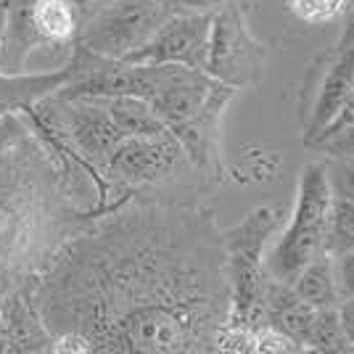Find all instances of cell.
<instances>
[{"label":"cell","mask_w":354,"mask_h":354,"mask_svg":"<svg viewBox=\"0 0 354 354\" xmlns=\"http://www.w3.org/2000/svg\"><path fill=\"white\" fill-rule=\"evenodd\" d=\"M53 352H220L225 238L196 198H130L69 238L30 288Z\"/></svg>","instance_id":"1"},{"label":"cell","mask_w":354,"mask_h":354,"mask_svg":"<svg viewBox=\"0 0 354 354\" xmlns=\"http://www.w3.org/2000/svg\"><path fill=\"white\" fill-rule=\"evenodd\" d=\"M98 204L95 177L30 109L0 114V299L30 291Z\"/></svg>","instance_id":"2"},{"label":"cell","mask_w":354,"mask_h":354,"mask_svg":"<svg viewBox=\"0 0 354 354\" xmlns=\"http://www.w3.org/2000/svg\"><path fill=\"white\" fill-rule=\"evenodd\" d=\"M238 90L222 85L198 69L167 64L156 93L148 98L164 127L177 138L193 167L209 183L220 180L222 162V119Z\"/></svg>","instance_id":"3"},{"label":"cell","mask_w":354,"mask_h":354,"mask_svg":"<svg viewBox=\"0 0 354 354\" xmlns=\"http://www.w3.org/2000/svg\"><path fill=\"white\" fill-rule=\"evenodd\" d=\"M209 185L169 130L124 135L98 175V214L130 198H193Z\"/></svg>","instance_id":"4"},{"label":"cell","mask_w":354,"mask_h":354,"mask_svg":"<svg viewBox=\"0 0 354 354\" xmlns=\"http://www.w3.org/2000/svg\"><path fill=\"white\" fill-rule=\"evenodd\" d=\"M283 214L278 207H254L236 225L225 227V259H227V283H230V328L254 333L262 325L267 272V249L275 233L281 230Z\"/></svg>","instance_id":"5"},{"label":"cell","mask_w":354,"mask_h":354,"mask_svg":"<svg viewBox=\"0 0 354 354\" xmlns=\"http://www.w3.org/2000/svg\"><path fill=\"white\" fill-rule=\"evenodd\" d=\"M330 201H333V191H330L325 159L307 162L299 172L291 220L278 236V241L272 243V249H267L270 278L291 283L296 272L307 265L315 254L323 251Z\"/></svg>","instance_id":"6"},{"label":"cell","mask_w":354,"mask_h":354,"mask_svg":"<svg viewBox=\"0 0 354 354\" xmlns=\"http://www.w3.org/2000/svg\"><path fill=\"white\" fill-rule=\"evenodd\" d=\"M172 14L162 0H106L80 21L77 43L95 56L124 61Z\"/></svg>","instance_id":"7"},{"label":"cell","mask_w":354,"mask_h":354,"mask_svg":"<svg viewBox=\"0 0 354 354\" xmlns=\"http://www.w3.org/2000/svg\"><path fill=\"white\" fill-rule=\"evenodd\" d=\"M267 45L251 32L246 8L238 0H227L212 16L204 72L222 85L236 90L257 88L265 77Z\"/></svg>","instance_id":"8"},{"label":"cell","mask_w":354,"mask_h":354,"mask_svg":"<svg viewBox=\"0 0 354 354\" xmlns=\"http://www.w3.org/2000/svg\"><path fill=\"white\" fill-rule=\"evenodd\" d=\"M354 85V35L349 27L341 32L339 43L312 66L301 95V138L315 146L330 127Z\"/></svg>","instance_id":"9"},{"label":"cell","mask_w":354,"mask_h":354,"mask_svg":"<svg viewBox=\"0 0 354 354\" xmlns=\"http://www.w3.org/2000/svg\"><path fill=\"white\" fill-rule=\"evenodd\" d=\"M212 16L172 11L162 21V27L151 35V40L124 61H133V64H177V66L204 72Z\"/></svg>","instance_id":"10"},{"label":"cell","mask_w":354,"mask_h":354,"mask_svg":"<svg viewBox=\"0 0 354 354\" xmlns=\"http://www.w3.org/2000/svg\"><path fill=\"white\" fill-rule=\"evenodd\" d=\"M3 40H0V74L30 72V59L53 53L37 27V0H3Z\"/></svg>","instance_id":"11"},{"label":"cell","mask_w":354,"mask_h":354,"mask_svg":"<svg viewBox=\"0 0 354 354\" xmlns=\"http://www.w3.org/2000/svg\"><path fill=\"white\" fill-rule=\"evenodd\" d=\"M6 352H53V339L32 307L30 291H14L0 299Z\"/></svg>","instance_id":"12"},{"label":"cell","mask_w":354,"mask_h":354,"mask_svg":"<svg viewBox=\"0 0 354 354\" xmlns=\"http://www.w3.org/2000/svg\"><path fill=\"white\" fill-rule=\"evenodd\" d=\"M315 307L307 301H301L299 294L291 288V283H283L270 278L265 294V315H262V325L278 330L281 336L294 341L296 346L304 352V339L315 317Z\"/></svg>","instance_id":"13"},{"label":"cell","mask_w":354,"mask_h":354,"mask_svg":"<svg viewBox=\"0 0 354 354\" xmlns=\"http://www.w3.org/2000/svg\"><path fill=\"white\" fill-rule=\"evenodd\" d=\"M72 77L69 61L59 69L45 72H24V74H0V114L24 111L40 98L64 88Z\"/></svg>","instance_id":"14"},{"label":"cell","mask_w":354,"mask_h":354,"mask_svg":"<svg viewBox=\"0 0 354 354\" xmlns=\"http://www.w3.org/2000/svg\"><path fill=\"white\" fill-rule=\"evenodd\" d=\"M301 301H307L315 310H325V307H339L341 296L336 288V275H333V257L330 254H315L307 265L296 272L291 281Z\"/></svg>","instance_id":"15"},{"label":"cell","mask_w":354,"mask_h":354,"mask_svg":"<svg viewBox=\"0 0 354 354\" xmlns=\"http://www.w3.org/2000/svg\"><path fill=\"white\" fill-rule=\"evenodd\" d=\"M304 352H354V346L341 328L336 307L315 312L307 339H304Z\"/></svg>","instance_id":"16"},{"label":"cell","mask_w":354,"mask_h":354,"mask_svg":"<svg viewBox=\"0 0 354 354\" xmlns=\"http://www.w3.org/2000/svg\"><path fill=\"white\" fill-rule=\"evenodd\" d=\"M354 249V204L333 196L330 212H328V225H325L323 251L330 257H339L344 251Z\"/></svg>","instance_id":"17"},{"label":"cell","mask_w":354,"mask_h":354,"mask_svg":"<svg viewBox=\"0 0 354 354\" xmlns=\"http://www.w3.org/2000/svg\"><path fill=\"white\" fill-rule=\"evenodd\" d=\"M354 0H286L288 11L307 27H325L352 8Z\"/></svg>","instance_id":"18"},{"label":"cell","mask_w":354,"mask_h":354,"mask_svg":"<svg viewBox=\"0 0 354 354\" xmlns=\"http://www.w3.org/2000/svg\"><path fill=\"white\" fill-rule=\"evenodd\" d=\"M328 177H330V191L354 204V156L344 159H325Z\"/></svg>","instance_id":"19"},{"label":"cell","mask_w":354,"mask_h":354,"mask_svg":"<svg viewBox=\"0 0 354 354\" xmlns=\"http://www.w3.org/2000/svg\"><path fill=\"white\" fill-rule=\"evenodd\" d=\"M312 148L323 151L325 159H344V156H354V124L344 127L339 133L325 135L323 140H317Z\"/></svg>","instance_id":"20"},{"label":"cell","mask_w":354,"mask_h":354,"mask_svg":"<svg viewBox=\"0 0 354 354\" xmlns=\"http://www.w3.org/2000/svg\"><path fill=\"white\" fill-rule=\"evenodd\" d=\"M333 275H336V288L341 299L354 296V249L333 257Z\"/></svg>","instance_id":"21"},{"label":"cell","mask_w":354,"mask_h":354,"mask_svg":"<svg viewBox=\"0 0 354 354\" xmlns=\"http://www.w3.org/2000/svg\"><path fill=\"white\" fill-rule=\"evenodd\" d=\"M169 11H185V14H217L227 0H162Z\"/></svg>","instance_id":"22"},{"label":"cell","mask_w":354,"mask_h":354,"mask_svg":"<svg viewBox=\"0 0 354 354\" xmlns=\"http://www.w3.org/2000/svg\"><path fill=\"white\" fill-rule=\"evenodd\" d=\"M349 124H354V85H352V90H349V95H346L344 106H341V111L336 114V119L330 122V127H328V130H325L317 140H323L325 135H330V133H339V130L349 127Z\"/></svg>","instance_id":"23"},{"label":"cell","mask_w":354,"mask_h":354,"mask_svg":"<svg viewBox=\"0 0 354 354\" xmlns=\"http://www.w3.org/2000/svg\"><path fill=\"white\" fill-rule=\"evenodd\" d=\"M336 310H339L341 328H344V333H346L349 344L354 346V296H346V299H341Z\"/></svg>","instance_id":"24"},{"label":"cell","mask_w":354,"mask_h":354,"mask_svg":"<svg viewBox=\"0 0 354 354\" xmlns=\"http://www.w3.org/2000/svg\"><path fill=\"white\" fill-rule=\"evenodd\" d=\"M69 6H74L77 11H80V19H85V16L90 14V11H95L101 3H106V0H66Z\"/></svg>","instance_id":"25"},{"label":"cell","mask_w":354,"mask_h":354,"mask_svg":"<svg viewBox=\"0 0 354 354\" xmlns=\"http://www.w3.org/2000/svg\"><path fill=\"white\" fill-rule=\"evenodd\" d=\"M0 352H6V328H3V312H0Z\"/></svg>","instance_id":"26"},{"label":"cell","mask_w":354,"mask_h":354,"mask_svg":"<svg viewBox=\"0 0 354 354\" xmlns=\"http://www.w3.org/2000/svg\"><path fill=\"white\" fill-rule=\"evenodd\" d=\"M346 14H349V21H346V27H349V32L354 35V3H352V8H349Z\"/></svg>","instance_id":"27"},{"label":"cell","mask_w":354,"mask_h":354,"mask_svg":"<svg viewBox=\"0 0 354 354\" xmlns=\"http://www.w3.org/2000/svg\"><path fill=\"white\" fill-rule=\"evenodd\" d=\"M3 8H6V3H3V0H0V11H3Z\"/></svg>","instance_id":"28"}]
</instances>
